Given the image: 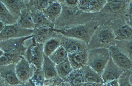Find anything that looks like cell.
<instances>
[{"mask_svg":"<svg viewBox=\"0 0 132 86\" xmlns=\"http://www.w3.org/2000/svg\"><path fill=\"white\" fill-rule=\"evenodd\" d=\"M6 83L3 78L0 76V86H5Z\"/></svg>","mask_w":132,"mask_h":86,"instance_id":"cell-36","label":"cell"},{"mask_svg":"<svg viewBox=\"0 0 132 86\" xmlns=\"http://www.w3.org/2000/svg\"><path fill=\"white\" fill-rule=\"evenodd\" d=\"M17 24L22 28L27 30H35V26L33 23L31 16L29 15L26 14L23 16H20Z\"/></svg>","mask_w":132,"mask_h":86,"instance_id":"cell-28","label":"cell"},{"mask_svg":"<svg viewBox=\"0 0 132 86\" xmlns=\"http://www.w3.org/2000/svg\"><path fill=\"white\" fill-rule=\"evenodd\" d=\"M63 2L65 3V4L69 6H77L78 1H77V0H67V1H63Z\"/></svg>","mask_w":132,"mask_h":86,"instance_id":"cell-31","label":"cell"},{"mask_svg":"<svg viewBox=\"0 0 132 86\" xmlns=\"http://www.w3.org/2000/svg\"><path fill=\"white\" fill-rule=\"evenodd\" d=\"M124 71L125 70L117 65L110 57L103 70L101 77L103 82L106 83L110 81L118 80Z\"/></svg>","mask_w":132,"mask_h":86,"instance_id":"cell-7","label":"cell"},{"mask_svg":"<svg viewBox=\"0 0 132 86\" xmlns=\"http://www.w3.org/2000/svg\"><path fill=\"white\" fill-rule=\"evenodd\" d=\"M5 86H35V85L31 79L29 81H28L27 82H26L25 83H21V84L15 85H10L7 84H6Z\"/></svg>","mask_w":132,"mask_h":86,"instance_id":"cell-33","label":"cell"},{"mask_svg":"<svg viewBox=\"0 0 132 86\" xmlns=\"http://www.w3.org/2000/svg\"><path fill=\"white\" fill-rule=\"evenodd\" d=\"M4 53V52L2 50L0 49V57H1V56H2Z\"/></svg>","mask_w":132,"mask_h":86,"instance_id":"cell-38","label":"cell"},{"mask_svg":"<svg viewBox=\"0 0 132 86\" xmlns=\"http://www.w3.org/2000/svg\"><path fill=\"white\" fill-rule=\"evenodd\" d=\"M33 23L36 28H39L43 26H47L46 24H48V21L45 16L43 15L42 12H38L33 14L31 16ZM49 27V26H48Z\"/></svg>","mask_w":132,"mask_h":86,"instance_id":"cell-27","label":"cell"},{"mask_svg":"<svg viewBox=\"0 0 132 86\" xmlns=\"http://www.w3.org/2000/svg\"><path fill=\"white\" fill-rule=\"evenodd\" d=\"M62 12V6L60 1H52L42 10V13L48 21L53 23L59 17Z\"/></svg>","mask_w":132,"mask_h":86,"instance_id":"cell-13","label":"cell"},{"mask_svg":"<svg viewBox=\"0 0 132 86\" xmlns=\"http://www.w3.org/2000/svg\"><path fill=\"white\" fill-rule=\"evenodd\" d=\"M107 1L103 0H80L78 1L77 6L79 9L86 13H96L102 10Z\"/></svg>","mask_w":132,"mask_h":86,"instance_id":"cell-11","label":"cell"},{"mask_svg":"<svg viewBox=\"0 0 132 86\" xmlns=\"http://www.w3.org/2000/svg\"><path fill=\"white\" fill-rule=\"evenodd\" d=\"M110 58L109 49L106 47L90 49L88 51L87 65L101 76Z\"/></svg>","mask_w":132,"mask_h":86,"instance_id":"cell-1","label":"cell"},{"mask_svg":"<svg viewBox=\"0 0 132 86\" xmlns=\"http://www.w3.org/2000/svg\"><path fill=\"white\" fill-rule=\"evenodd\" d=\"M33 36V35L19 38L10 39L0 41V49L4 53H16L15 52L19 50L20 47L24 45L25 41Z\"/></svg>","mask_w":132,"mask_h":86,"instance_id":"cell-10","label":"cell"},{"mask_svg":"<svg viewBox=\"0 0 132 86\" xmlns=\"http://www.w3.org/2000/svg\"><path fill=\"white\" fill-rule=\"evenodd\" d=\"M21 56L19 53H4L0 57V66L16 64Z\"/></svg>","mask_w":132,"mask_h":86,"instance_id":"cell-25","label":"cell"},{"mask_svg":"<svg viewBox=\"0 0 132 86\" xmlns=\"http://www.w3.org/2000/svg\"><path fill=\"white\" fill-rule=\"evenodd\" d=\"M41 70L43 73L46 80H49L55 78L57 73L55 64L50 60L49 57L44 55L43 61Z\"/></svg>","mask_w":132,"mask_h":86,"instance_id":"cell-14","label":"cell"},{"mask_svg":"<svg viewBox=\"0 0 132 86\" xmlns=\"http://www.w3.org/2000/svg\"><path fill=\"white\" fill-rule=\"evenodd\" d=\"M35 86H42L45 81V78L42 70H36L35 71L34 75L31 78Z\"/></svg>","mask_w":132,"mask_h":86,"instance_id":"cell-29","label":"cell"},{"mask_svg":"<svg viewBox=\"0 0 132 86\" xmlns=\"http://www.w3.org/2000/svg\"><path fill=\"white\" fill-rule=\"evenodd\" d=\"M57 75L62 79H65L74 70L68 60L55 65Z\"/></svg>","mask_w":132,"mask_h":86,"instance_id":"cell-20","label":"cell"},{"mask_svg":"<svg viewBox=\"0 0 132 86\" xmlns=\"http://www.w3.org/2000/svg\"><path fill=\"white\" fill-rule=\"evenodd\" d=\"M131 75V70H125L118 79L119 86H132L129 78Z\"/></svg>","mask_w":132,"mask_h":86,"instance_id":"cell-30","label":"cell"},{"mask_svg":"<svg viewBox=\"0 0 132 86\" xmlns=\"http://www.w3.org/2000/svg\"><path fill=\"white\" fill-rule=\"evenodd\" d=\"M106 86H119L118 80H113L105 83Z\"/></svg>","mask_w":132,"mask_h":86,"instance_id":"cell-34","label":"cell"},{"mask_svg":"<svg viewBox=\"0 0 132 86\" xmlns=\"http://www.w3.org/2000/svg\"><path fill=\"white\" fill-rule=\"evenodd\" d=\"M92 29L94 28L88 27L87 26L80 25L65 30L53 29V31L60 34L65 37L81 40L88 45L91 41L92 37L93 36V32L94 31Z\"/></svg>","mask_w":132,"mask_h":86,"instance_id":"cell-2","label":"cell"},{"mask_svg":"<svg viewBox=\"0 0 132 86\" xmlns=\"http://www.w3.org/2000/svg\"><path fill=\"white\" fill-rule=\"evenodd\" d=\"M5 26V25L2 22H1V21H0V33H1L2 31L3 30Z\"/></svg>","mask_w":132,"mask_h":86,"instance_id":"cell-37","label":"cell"},{"mask_svg":"<svg viewBox=\"0 0 132 86\" xmlns=\"http://www.w3.org/2000/svg\"><path fill=\"white\" fill-rule=\"evenodd\" d=\"M127 16L128 18V19L130 22L131 23V19H132V7H131V1L130 3L129 4L128 6V8L127 9Z\"/></svg>","mask_w":132,"mask_h":86,"instance_id":"cell-32","label":"cell"},{"mask_svg":"<svg viewBox=\"0 0 132 86\" xmlns=\"http://www.w3.org/2000/svg\"><path fill=\"white\" fill-rule=\"evenodd\" d=\"M43 46L42 44L33 43L26 49L25 58L36 70H41L43 61Z\"/></svg>","mask_w":132,"mask_h":86,"instance_id":"cell-3","label":"cell"},{"mask_svg":"<svg viewBox=\"0 0 132 86\" xmlns=\"http://www.w3.org/2000/svg\"><path fill=\"white\" fill-rule=\"evenodd\" d=\"M34 33V30L24 29L17 23L12 25H6L0 33V41L29 36L33 35Z\"/></svg>","mask_w":132,"mask_h":86,"instance_id":"cell-4","label":"cell"},{"mask_svg":"<svg viewBox=\"0 0 132 86\" xmlns=\"http://www.w3.org/2000/svg\"><path fill=\"white\" fill-rule=\"evenodd\" d=\"M88 51L87 49L74 53H68V60L74 70L80 69L87 65Z\"/></svg>","mask_w":132,"mask_h":86,"instance_id":"cell-12","label":"cell"},{"mask_svg":"<svg viewBox=\"0 0 132 86\" xmlns=\"http://www.w3.org/2000/svg\"><path fill=\"white\" fill-rule=\"evenodd\" d=\"M1 1L13 16L20 18L22 15V10L25 7L24 1L15 0H5Z\"/></svg>","mask_w":132,"mask_h":86,"instance_id":"cell-17","label":"cell"},{"mask_svg":"<svg viewBox=\"0 0 132 86\" xmlns=\"http://www.w3.org/2000/svg\"><path fill=\"white\" fill-rule=\"evenodd\" d=\"M53 31V28L51 27L43 26L40 27L35 31L34 30V35L33 34V39L35 43L37 44H43L48 39H50Z\"/></svg>","mask_w":132,"mask_h":86,"instance_id":"cell-15","label":"cell"},{"mask_svg":"<svg viewBox=\"0 0 132 86\" xmlns=\"http://www.w3.org/2000/svg\"><path fill=\"white\" fill-rule=\"evenodd\" d=\"M110 56L113 61L124 70H131V60L117 46H110L108 48Z\"/></svg>","mask_w":132,"mask_h":86,"instance_id":"cell-6","label":"cell"},{"mask_svg":"<svg viewBox=\"0 0 132 86\" xmlns=\"http://www.w3.org/2000/svg\"><path fill=\"white\" fill-rule=\"evenodd\" d=\"M114 35V40L118 41L131 40L132 36L131 27L129 25H126L118 30Z\"/></svg>","mask_w":132,"mask_h":86,"instance_id":"cell-23","label":"cell"},{"mask_svg":"<svg viewBox=\"0 0 132 86\" xmlns=\"http://www.w3.org/2000/svg\"><path fill=\"white\" fill-rule=\"evenodd\" d=\"M61 46L60 40L57 38H51L44 43L43 54L49 57Z\"/></svg>","mask_w":132,"mask_h":86,"instance_id":"cell-21","label":"cell"},{"mask_svg":"<svg viewBox=\"0 0 132 86\" xmlns=\"http://www.w3.org/2000/svg\"><path fill=\"white\" fill-rule=\"evenodd\" d=\"M97 43L99 45H107L114 40V33L110 30L105 29L101 30L97 34Z\"/></svg>","mask_w":132,"mask_h":86,"instance_id":"cell-19","label":"cell"},{"mask_svg":"<svg viewBox=\"0 0 132 86\" xmlns=\"http://www.w3.org/2000/svg\"><path fill=\"white\" fill-rule=\"evenodd\" d=\"M85 83H103L101 76L88 66L86 65L81 68Z\"/></svg>","mask_w":132,"mask_h":86,"instance_id":"cell-16","label":"cell"},{"mask_svg":"<svg viewBox=\"0 0 132 86\" xmlns=\"http://www.w3.org/2000/svg\"><path fill=\"white\" fill-rule=\"evenodd\" d=\"M126 2L124 1H107L103 9L117 13L124 8Z\"/></svg>","mask_w":132,"mask_h":86,"instance_id":"cell-26","label":"cell"},{"mask_svg":"<svg viewBox=\"0 0 132 86\" xmlns=\"http://www.w3.org/2000/svg\"><path fill=\"white\" fill-rule=\"evenodd\" d=\"M15 64L0 66V76L5 82L6 84L10 85H15L21 84L18 80L15 72Z\"/></svg>","mask_w":132,"mask_h":86,"instance_id":"cell-9","label":"cell"},{"mask_svg":"<svg viewBox=\"0 0 132 86\" xmlns=\"http://www.w3.org/2000/svg\"><path fill=\"white\" fill-rule=\"evenodd\" d=\"M49 57L55 65H57L68 59V53L64 48L61 45Z\"/></svg>","mask_w":132,"mask_h":86,"instance_id":"cell-24","label":"cell"},{"mask_svg":"<svg viewBox=\"0 0 132 86\" xmlns=\"http://www.w3.org/2000/svg\"><path fill=\"white\" fill-rule=\"evenodd\" d=\"M103 83H84L82 86H103Z\"/></svg>","mask_w":132,"mask_h":86,"instance_id":"cell-35","label":"cell"},{"mask_svg":"<svg viewBox=\"0 0 132 86\" xmlns=\"http://www.w3.org/2000/svg\"><path fill=\"white\" fill-rule=\"evenodd\" d=\"M19 18L13 16L3 3L0 1V21L5 26L16 24Z\"/></svg>","mask_w":132,"mask_h":86,"instance_id":"cell-18","label":"cell"},{"mask_svg":"<svg viewBox=\"0 0 132 86\" xmlns=\"http://www.w3.org/2000/svg\"><path fill=\"white\" fill-rule=\"evenodd\" d=\"M62 46L68 53H74L85 49H87V44L81 40L63 36L60 39Z\"/></svg>","mask_w":132,"mask_h":86,"instance_id":"cell-8","label":"cell"},{"mask_svg":"<svg viewBox=\"0 0 132 86\" xmlns=\"http://www.w3.org/2000/svg\"><path fill=\"white\" fill-rule=\"evenodd\" d=\"M35 68L21 56L19 61L15 64V72L18 80L21 83H25L31 79L34 75Z\"/></svg>","mask_w":132,"mask_h":86,"instance_id":"cell-5","label":"cell"},{"mask_svg":"<svg viewBox=\"0 0 132 86\" xmlns=\"http://www.w3.org/2000/svg\"><path fill=\"white\" fill-rule=\"evenodd\" d=\"M67 80L71 86H82L85 82L81 69L73 70Z\"/></svg>","mask_w":132,"mask_h":86,"instance_id":"cell-22","label":"cell"}]
</instances>
